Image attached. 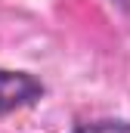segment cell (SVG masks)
I'll return each mask as SVG.
<instances>
[{
	"label": "cell",
	"instance_id": "obj_3",
	"mask_svg": "<svg viewBox=\"0 0 130 133\" xmlns=\"http://www.w3.org/2000/svg\"><path fill=\"white\" fill-rule=\"evenodd\" d=\"M115 3H121V6H124V9H127V0H115Z\"/></svg>",
	"mask_w": 130,
	"mask_h": 133
},
{
	"label": "cell",
	"instance_id": "obj_1",
	"mask_svg": "<svg viewBox=\"0 0 130 133\" xmlns=\"http://www.w3.org/2000/svg\"><path fill=\"white\" fill-rule=\"evenodd\" d=\"M43 96V84L28 74V71H9V68H0V118L16 111V108H25Z\"/></svg>",
	"mask_w": 130,
	"mask_h": 133
},
{
	"label": "cell",
	"instance_id": "obj_2",
	"mask_svg": "<svg viewBox=\"0 0 130 133\" xmlns=\"http://www.w3.org/2000/svg\"><path fill=\"white\" fill-rule=\"evenodd\" d=\"M74 133H130L127 121H96V124H84Z\"/></svg>",
	"mask_w": 130,
	"mask_h": 133
}]
</instances>
